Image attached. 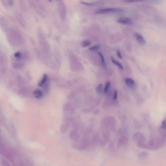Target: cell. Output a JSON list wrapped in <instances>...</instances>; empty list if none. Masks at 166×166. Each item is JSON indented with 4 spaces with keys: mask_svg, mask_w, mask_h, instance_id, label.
Masks as SVG:
<instances>
[{
    "mask_svg": "<svg viewBox=\"0 0 166 166\" xmlns=\"http://www.w3.org/2000/svg\"><path fill=\"white\" fill-rule=\"evenodd\" d=\"M117 97V91L116 90L115 91L114 94V99L115 100H116Z\"/></svg>",
    "mask_w": 166,
    "mask_h": 166,
    "instance_id": "f1b7e54d",
    "label": "cell"
},
{
    "mask_svg": "<svg viewBox=\"0 0 166 166\" xmlns=\"http://www.w3.org/2000/svg\"><path fill=\"white\" fill-rule=\"evenodd\" d=\"M166 120H164L162 122L161 126V128L164 130L166 129Z\"/></svg>",
    "mask_w": 166,
    "mask_h": 166,
    "instance_id": "484cf974",
    "label": "cell"
},
{
    "mask_svg": "<svg viewBox=\"0 0 166 166\" xmlns=\"http://www.w3.org/2000/svg\"><path fill=\"white\" fill-rule=\"evenodd\" d=\"M124 1L126 2L131 3L133 2H135L138 1L135 0H124Z\"/></svg>",
    "mask_w": 166,
    "mask_h": 166,
    "instance_id": "f546056e",
    "label": "cell"
},
{
    "mask_svg": "<svg viewBox=\"0 0 166 166\" xmlns=\"http://www.w3.org/2000/svg\"><path fill=\"white\" fill-rule=\"evenodd\" d=\"M6 33L8 41L12 46H20L24 43V39L23 35L17 29L10 28Z\"/></svg>",
    "mask_w": 166,
    "mask_h": 166,
    "instance_id": "6da1fadb",
    "label": "cell"
},
{
    "mask_svg": "<svg viewBox=\"0 0 166 166\" xmlns=\"http://www.w3.org/2000/svg\"><path fill=\"white\" fill-rule=\"evenodd\" d=\"M123 11V9L119 8H110L100 9L97 10L95 12L96 14H104L109 13L116 12H121Z\"/></svg>",
    "mask_w": 166,
    "mask_h": 166,
    "instance_id": "277c9868",
    "label": "cell"
},
{
    "mask_svg": "<svg viewBox=\"0 0 166 166\" xmlns=\"http://www.w3.org/2000/svg\"><path fill=\"white\" fill-rule=\"evenodd\" d=\"M102 88V84H100L99 86H98V87H97V89H96L97 92L98 93L101 92Z\"/></svg>",
    "mask_w": 166,
    "mask_h": 166,
    "instance_id": "4316f807",
    "label": "cell"
},
{
    "mask_svg": "<svg viewBox=\"0 0 166 166\" xmlns=\"http://www.w3.org/2000/svg\"><path fill=\"white\" fill-rule=\"evenodd\" d=\"M90 145V144L89 141L87 139H84L80 142L72 144V146L75 149L83 150L87 148Z\"/></svg>",
    "mask_w": 166,
    "mask_h": 166,
    "instance_id": "3957f363",
    "label": "cell"
},
{
    "mask_svg": "<svg viewBox=\"0 0 166 166\" xmlns=\"http://www.w3.org/2000/svg\"><path fill=\"white\" fill-rule=\"evenodd\" d=\"M166 144V141L164 139H153L147 144V150H156L163 148Z\"/></svg>",
    "mask_w": 166,
    "mask_h": 166,
    "instance_id": "7a4b0ae2",
    "label": "cell"
},
{
    "mask_svg": "<svg viewBox=\"0 0 166 166\" xmlns=\"http://www.w3.org/2000/svg\"><path fill=\"white\" fill-rule=\"evenodd\" d=\"M109 148L110 151H114L115 150L114 144L113 143H110L109 145Z\"/></svg>",
    "mask_w": 166,
    "mask_h": 166,
    "instance_id": "d4e9b609",
    "label": "cell"
},
{
    "mask_svg": "<svg viewBox=\"0 0 166 166\" xmlns=\"http://www.w3.org/2000/svg\"><path fill=\"white\" fill-rule=\"evenodd\" d=\"M34 95L36 98H40L43 96V93L40 90H36L34 92Z\"/></svg>",
    "mask_w": 166,
    "mask_h": 166,
    "instance_id": "9a60e30c",
    "label": "cell"
},
{
    "mask_svg": "<svg viewBox=\"0 0 166 166\" xmlns=\"http://www.w3.org/2000/svg\"><path fill=\"white\" fill-rule=\"evenodd\" d=\"M117 22L119 24L123 25H132L133 22L129 18L126 17H121L117 19Z\"/></svg>",
    "mask_w": 166,
    "mask_h": 166,
    "instance_id": "ba28073f",
    "label": "cell"
},
{
    "mask_svg": "<svg viewBox=\"0 0 166 166\" xmlns=\"http://www.w3.org/2000/svg\"><path fill=\"white\" fill-rule=\"evenodd\" d=\"M0 28L6 32L10 28L9 22L7 19L3 16H0Z\"/></svg>",
    "mask_w": 166,
    "mask_h": 166,
    "instance_id": "5b68a950",
    "label": "cell"
},
{
    "mask_svg": "<svg viewBox=\"0 0 166 166\" xmlns=\"http://www.w3.org/2000/svg\"><path fill=\"white\" fill-rule=\"evenodd\" d=\"M117 54L118 58H119V59H122V55H121L120 50H117Z\"/></svg>",
    "mask_w": 166,
    "mask_h": 166,
    "instance_id": "83f0119b",
    "label": "cell"
},
{
    "mask_svg": "<svg viewBox=\"0 0 166 166\" xmlns=\"http://www.w3.org/2000/svg\"><path fill=\"white\" fill-rule=\"evenodd\" d=\"M111 61H112V62L115 65L118 67L119 68H120L121 70H123V67L122 65L119 62L115 60L113 57H111Z\"/></svg>",
    "mask_w": 166,
    "mask_h": 166,
    "instance_id": "e0dca14e",
    "label": "cell"
},
{
    "mask_svg": "<svg viewBox=\"0 0 166 166\" xmlns=\"http://www.w3.org/2000/svg\"><path fill=\"white\" fill-rule=\"evenodd\" d=\"M80 3L81 4L85 5L87 6H94L96 5V4L93 3H88L82 1H80Z\"/></svg>",
    "mask_w": 166,
    "mask_h": 166,
    "instance_id": "44dd1931",
    "label": "cell"
},
{
    "mask_svg": "<svg viewBox=\"0 0 166 166\" xmlns=\"http://www.w3.org/2000/svg\"><path fill=\"white\" fill-rule=\"evenodd\" d=\"M133 139L134 140L137 141V143H144L145 141L144 137L143 135L138 134L134 135Z\"/></svg>",
    "mask_w": 166,
    "mask_h": 166,
    "instance_id": "8fae6325",
    "label": "cell"
},
{
    "mask_svg": "<svg viewBox=\"0 0 166 166\" xmlns=\"http://www.w3.org/2000/svg\"><path fill=\"white\" fill-rule=\"evenodd\" d=\"M110 85H111V83H110V81H108L106 83L104 89L105 93H107L108 92V89H109V88L110 87Z\"/></svg>",
    "mask_w": 166,
    "mask_h": 166,
    "instance_id": "cb8c5ba5",
    "label": "cell"
},
{
    "mask_svg": "<svg viewBox=\"0 0 166 166\" xmlns=\"http://www.w3.org/2000/svg\"><path fill=\"white\" fill-rule=\"evenodd\" d=\"M15 16L20 25L22 27H25L26 26L25 22L22 15L19 12H15Z\"/></svg>",
    "mask_w": 166,
    "mask_h": 166,
    "instance_id": "9c48e42d",
    "label": "cell"
},
{
    "mask_svg": "<svg viewBox=\"0 0 166 166\" xmlns=\"http://www.w3.org/2000/svg\"><path fill=\"white\" fill-rule=\"evenodd\" d=\"M99 48H100V46L99 45H95L89 48V49L91 51H95L98 50Z\"/></svg>",
    "mask_w": 166,
    "mask_h": 166,
    "instance_id": "603a6c76",
    "label": "cell"
},
{
    "mask_svg": "<svg viewBox=\"0 0 166 166\" xmlns=\"http://www.w3.org/2000/svg\"><path fill=\"white\" fill-rule=\"evenodd\" d=\"M128 139L126 137H122L118 139L116 144V148L117 149H120L127 144Z\"/></svg>",
    "mask_w": 166,
    "mask_h": 166,
    "instance_id": "8992f818",
    "label": "cell"
},
{
    "mask_svg": "<svg viewBox=\"0 0 166 166\" xmlns=\"http://www.w3.org/2000/svg\"><path fill=\"white\" fill-rule=\"evenodd\" d=\"M7 61V59L5 55L0 52V63H4Z\"/></svg>",
    "mask_w": 166,
    "mask_h": 166,
    "instance_id": "ffe728a7",
    "label": "cell"
},
{
    "mask_svg": "<svg viewBox=\"0 0 166 166\" xmlns=\"http://www.w3.org/2000/svg\"><path fill=\"white\" fill-rule=\"evenodd\" d=\"M1 1L4 6L6 8H10L13 4V2L12 0H2Z\"/></svg>",
    "mask_w": 166,
    "mask_h": 166,
    "instance_id": "5bb4252c",
    "label": "cell"
},
{
    "mask_svg": "<svg viewBox=\"0 0 166 166\" xmlns=\"http://www.w3.org/2000/svg\"><path fill=\"white\" fill-rule=\"evenodd\" d=\"M98 55H99V56L100 57V59L101 61V62L104 68L105 69H106L107 68V66H106V64L104 58L103 56L102 55L101 53L98 52Z\"/></svg>",
    "mask_w": 166,
    "mask_h": 166,
    "instance_id": "ac0fdd59",
    "label": "cell"
},
{
    "mask_svg": "<svg viewBox=\"0 0 166 166\" xmlns=\"http://www.w3.org/2000/svg\"><path fill=\"white\" fill-rule=\"evenodd\" d=\"M70 137L72 140L76 142L77 141H78L79 139V134L76 132H71L70 134Z\"/></svg>",
    "mask_w": 166,
    "mask_h": 166,
    "instance_id": "7c38bea8",
    "label": "cell"
},
{
    "mask_svg": "<svg viewBox=\"0 0 166 166\" xmlns=\"http://www.w3.org/2000/svg\"><path fill=\"white\" fill-rule=\"evenodd\" d=\"M149 153L147 152H142L139 153L138 157L141 160H145L149 157Z\"/></svg>",
    "mask_w": 166,
    "mask_h": 166,
    "instance_id": "4fadbf2b",
    "label": "cell"
},
{
    "mask_svg": "<svg viewBox=\"0 0 166 166\" xmlns=\"http://www.w3.org/2000/svg\"><path fill=\"white\" fill-rule=\"evenodd\" d=\"M91 42L88 40H85L83 41L82 43V46L83 47H87L91 44Z\"/></svg>",
    "mask_w": 166,
    "mask_h": 166,
    "instance_id": "7402d4cb",
    "label": "cell"
},
{
    "mask_svg": "<svg viewBox=\"0 0 166 166\" xmlns=\"http://www.w3.org/2000/svg\"><path fill=\"white\" fill-rule=\"evenodd\" d=\"M48 80V75L46 74L43 75L42 79L39 82L38 86L39 87H42L45 83Z\"/></svg>",
    "mask_w": 166,
    "mask_h": 166,
    "instance_id": "2e32d148",
    "label": "cell"
},
{
    "mask_svg": "<svg viewBox=\"0 0 166 166\" xmlns=\"http://www.w3.org/2000/svg\"><path fill=\"white\" fill-rule=\"evenodd\" d=\"M135 37L136 40L139 44L141 45H145L146 41L144 38L139 33H136L135 34Z\"/></svg>",
    "mask_w": 166,
    "mask_h": 166,
    "instance_id": "30bf717a",
    "label": "cell"
},
{
    "mask_svg": "<svg viewBox=\"0 0 166 166\" xmlns=\"http://www.w3.org/2000/svg\"><path fill=\"white\" fill-rule=\"evenodd\" d=\"M125 82L126 84L129 86H132L134 85L135 82L134 80L130 78H128L126 79L125 80Z\"/></svg>",
    "mask_w": 166,
    "mask_h": 166,
    "instance_id": "d6986e66",
    "label": "cell"
},
{
    "mask_svg": "<svg viewBox=\"0 0 166 166\" xmlns=\"http://www.w3.org/2000/svg\"><path fill=\"white\" fill-rule=\"evenodd\" d=\"M12 64L13 66L16 68H21L24 65V61L13 57L12 59Z\"/></svg>",
    "mask_w": 166,
    "mask_h": 166,
    "instance_id": "52a82bcc",
    "label": "cell"
}]
</instances>
